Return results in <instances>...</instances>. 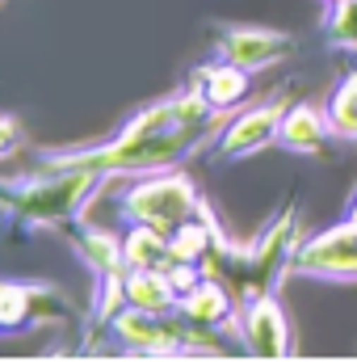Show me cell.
<instances>
[{
	"mask_svg": "<svg viewBox=\"0 0 357 362\" xmlns=\"http://www.w3.org/2000/svg\"><path fill=\"white\" fill-rule=\"evenodd\" d=\"M122 291H126V303L143 308V312H177V299H181L169 270H126L122 274Z\"/></svg>",
	"mask_w": 357,
	"mask_h": 362,
	"instance_id": "obj_12",
	"label": "cell"
},
{
	"mask_svg": "<svg viewBox=\"0 0 357 362\" xmlns=\"http://www.w3.org/2000/svg\"><path fill=\"white\" fill-rule=\"evenodd\" d=\"M177 312L189 320V325H198V329H206V333H219V329H236L240 299L231 295L227 282L202 274V282L189 286V291L177 299Z\"/></svg>",
	"mask_w": 357,
	"mask_h": 362,
	"instance_id": "obj_10",
	"label": "cell"
},
{
	"mask_svg": "<svg viewBox=\"0 0 357 362\" xmlns=\"http://www.w3.org/2000/svg\"><path fill=\"white\" fill-rule=\"evenodd\" d=\"M198 206H202V194L181 169L143 173V181L122 189V215L131 223H147V228H160V232H173L185 219H193Z\"/></svg>",
	"mask_w": 357,
	"mask_h": 362,
	"instance_id": "obj_4",
	"label": "cell"
},
{
	"mask_svg": "<svg viewBox=\"0 0 357 362\" xmlns=\"http://www.w3.org/2000/svg\"><path fill=\"white\" fill-rule=\"evenodd\" d=\"M332 139H337V131L328 122V105H311V101L286 105L282 131H277V148H286L294 156H324Z\"/></svg>",
	"mask_w": 357,
	"mask_h": 362,
	"instance_id": "obj_9",
	"label": "cell"
},
{
	"mask_svg": "<svg viewBox=\"0 0 357 362\" xmlns=\"http://www.w3.org/2000/svg\"><path fill=\"white\" fill-rule=\"evenodd\" d=\"M101 173L92 169H47V177L8 181L0 177V211L21 219V228L38 223H63L85 211L92 189L101 185Z\"/></svg>",
	"mask_w": 357,
	"mask_h": 362,
	"instance_id": "obj_3",
	"label": "cell"
},
{
	"mask_svg": "<svg viewBox=\"0 0 357 362\" xmlns=\"http://www.w3.org/2000/svg\"><path fill=\"white\" fill-rule=\"evenodd\" d=\"M282 114H286V93L257 101L248 110H240L214 139H210V160L214 165H236L244 156H257L277 144V131H282Z\"/></svg>",
	"mask_w": 357,
	"mask_h": 362,
	"instance_id": "obj_6",
	"label": "cell"
},
{
	"mask_svg": "<svg viewBox=\"0 0 357 362\" xmlns=\"http://www.w3.org/2000/svg\"><path fill=\"white\" fill-rule=\"evenodd\" d=\"M290 51H294V38L286 30H265V25H227V30H219V42H214V55L244 72L273 68Z\"/></svg>",
	"mask_w": 357,
	"mask_h": 362,
	"instance_id": "obj_8",
	"label": "cell"
},
{
	"mask_svg": "<svg viewBox=\"0 0 357 362\" xmlns=\"http://www.w3.org/2000/svg\"><path fill=\"white\" fill-rule=\"evenodd\" d=\"M345 215H349V219H357V189L349 194V206H345Z\"/></svg>",
	"mask_w": 357,
	"mask_h": 362,
	"instance_id": "obj_19",
	"label": "cell"
},
{
	"mask_svg": "<svg viewBox=\"0 0 357 362\" xmlns=\"http://www.w3.org/2000/svg\"><path fill=\"white\" fill-rule=\"evenodd\" d=\"M223 127V110H214L202 93L181 89L147 110H139L118 139L92 148V152H72V156H51L47 169H92L101 177H143L156 169H173L181 165L193 148L210 144L214 131Z\"/></svg>",
	"mask_w": 357,
	"mask_h": 362,
	"instance_id": "obj_1",
	"label": "cell"
},
{
	"mask_svg": "<svg viewBox=\"0 0 357 362\" xmlns=\"http://www.w3.org/2000/svg\"><path fill=\"white\" fill-rule=\"evenodd\" d=\"M328 122H332L337 139L357 144V72L349 81H341V89L328 97Z\"/></svg>",
	"mask_w": 357,
	"mask_h": 362,
	"instance_id": "obj_17",
	"label": "cell"
},
{
	"mask_svg": "<svg viewBox=\"0 0 357 362\" xmlns=\"http://www.w3.org/2000/svg\"><path fill=\"white\" fill-rule=\"evenodd\" d=\"M324 4H337V0H324Z\"/></svg>",
	"mask_w": 357,
	"mask_h": 362,
	"instance_id": "obj_20",
	"label": "cell"
},
{
	"mask_svg": "<svg viewBox=\"0 0 357 362\" xmlns=\"http://www.w3.org/2000/svg\"><path fill=\"white\" fill-rule=\"evenodd\" d=\"M240 346L253 358H290L294 354V329L277 303V295H257V299H240L236 312V329Z\"/></svg>",
	"mask_w": 357,
	"mask_h": 362,
	"instance_id": "obj_7",
	"label": "cell"
},
{
	"mask_svg": "<svg viewBox=\"0 0 357 362\" xmlns=\"http://www.w3.org/2000/svg\"><path fill=\"white\" fill-rule=\"evenodd\" d=\"M290 274L311 278V282H357V219H341L294 249Z\"/></svg>",
	"mask_w": 357,
	"mask_h": 362,
	"instance_id": "obj_5",
	"label": "cell"
},
{
	"mask_svg": "<svg viewBox=\"0 0 357 362\" xmlns=\"http://www.w3.org/2000/svg\"><path fill=\"white\" fill-rule=\"evenodd\" d=\"M122 257H126V270H169L173 266L169 232L147 228V223H135L126 232V240H122Z\"/></svg>",
	"mask_w": 357,
	"mask_h": 362,
	"instance_id": "obj_14",
	"label": "cell"
},
{
	"mask_svg": "<svg viewBox=\"0 0 357 362\" xmlns=\"http://www.w3.org/2000/svg\"><path fill=\"white\" fill-rule=\"evenodd\" d=\"M59 295H51L47 286H17V282H0V329L13 333L21 325H30L34 316H51L42 303H51Z\"/></svg>",
	"mask_w": 357,
	"mask_h": 362,
	"instance_id": "obj_13",
	"label": "cell"
},
{
	"mask_svg": "<svg viewBox=\"0 0 357 362\" xmlns=\"http://www.w3.org/2000/svg\"><path fill=\"white\" fill-rule=\"evenodd\" d=\"M298 240H303V232H298V202L290 198L248 245H231L227 236H219L210 245V253L202 257V274L227 282L236 299L277 295L282 278L294 266Z\"/></svg>",
	"mask_w": 357,
	"mask_h": 362,
	"instance_id": "obj_2",
	"label": "cell"
},
{
	"mask_svg": "<svg viewBox=\"0 0 357 362\" xmlns=\"http://www.w3.org/2000/svg\"><path fill=\"white\" fill-rule=\"evenodd\" d=\"M17 139H21V131H17V122L0 114V156H4V152H13V148H17Z\"/></svg>",
	"mask_w": 357,
	"mask_h": 362,
	"instance_id": "obj_18",
	"label": "cell"
},
{
	"mask_svg": "<svg viewBox=\"0 0 357 362\" xmlns=\"http://www.w3.org/2000/svg\"><path fill=\"white\" fill-rule=\"evenodd\" d=\"M253 72H244V68H236V64H227V59H214V64H206V68H198L193 72V89L202 93L214 110H223V114H231L248 89H253V81H248Z\"/></svg>",
	"mask_w": 357,
	"mask_h": 362,
	"instance_id": "obj_11",
	"label": "cell"
},
{
	"mask_svg": "<svg viewBox=\"0 0 357 362\" xmlns=\"http://www.w3.org/2000/svg\"><path fill=\"white\" fill-rule=\"evenodd\" d=\"M324 42L328 51L357 55V0H337L324 13Z\"/></svg>",
	"mask_w": 357,
	"mask_h": 362,
	"instance_id": "obj_16",
	"label": "cell"
},
{
	"mask_svg": "<svg viewBox=\"0 0 357 362\" xmlns=\"http://www.w3.org/2000/svg\"><path fill=\"white\" fill-rule=\"evenodd\" d=\"M80 257L89 262L97 278H109V274H126V257H122V240L114 232H101V228H85L80 232Z\"/></svg>",
	"mask_w": 357,
	"mask_h": 362,
	"instance_id": "obj_15",
	"label": "cell"
}]
</instances>
